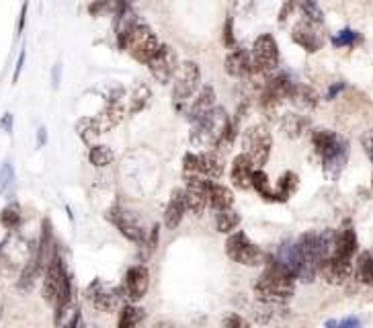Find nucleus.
Masks as SVG:
<instances>
[{"instance_id": "nucleus-31", "label": "nucleus", "mask_w": 373, "mask_h": 328, "mask_svg": "<svg viewBox=\"0 0 373 328\" xmlns=\"http://www.w3.org/2000/svg\"><path fill=\"white\" fill-rule=\"evenodd\" d=\"M21 205L19 203H8L4 209H2V214H0V224L6 228V230H14V228H19V224H21Z\"/></svg>"}, {"instance_id": "nucleus-11", "label": "nucleus", "mask_w": 373, "mask_h": 328, "mask_svg": "<svg viewBox=\"0 0 373 328\" xmlns=\"http://www.w3.org/2000/svg\"><path fill=\"white\" fill-rule=\"evenodd\" d=\"M150 72L156 81L160 84H166V82L172 81L177 68H179V58H177V52L170 48V45H160L158 52L152 56V60L148 62Z\"/></svg>"}, {"instance_id": "nucleus-23", "label": "nucleus", "mask_w": 373, "mask_h": 328, "mask_svg": "<svg viewBox=\"0 0 373 328\" xmlns=\"http://www.w3.org/2000/svg\"><path fill=\"white\" fill-rule=\"evenodd\" d=\"M210 205L216 212L232 207L234 205V193L220 183H210Z\"/></svg>"}, {"instance_id": "nucleus-33", "label": "nucleus", "mask_w": 373, "mask_h": 328, "mask_svg": "<svg viewBox=\"0 0 373 328\" xmlns=\"http://www.w3.org/2000/svg\"><path fill=\"white\" fill-rule=\"evenodd\" d=\"M88 161H90L92 166L103 168V166L113 163V152H111L109 146H92L90 152H88Z\"/></svg>"}, {"instance_id": "nucleus-36", "label": "nucleus", "mask_w": 373, "mask_h": 328, "mask_svg": "<svg viewBox=\"0 0 373 328\" xmlns=\"http://www.w3.org/2000/svg\"><path fill=\"white\" fill-rule=\"evenodd\" d=\"M183 174L185 178H195V176H201V156L199 154H193V152H187L185 158H183Z\"/></svg>"}, {"instance_id": "nucleus-27", "label": "nucleus", "mask_w": 373, "mask_h": 328, "mask_svg": "<svg viewBox=\"0 0 373 328\" xmlns=\"http://www.w3.org/2000/svg\"><path fill=\"white\" fill-rule=\"evenodd\" d=\"M298 174L296 172H285L281 178H279V185H277V191H275V201H288L294 191L298 189Z\"/></svg>"}, {"instance_id": "nucleus-32", "label": "nucleus", "mask_w": 373, "mask_h": 328, "mask_svg": "<svg viewBox=\"0 0 373 328\" xmlns=\"http://www.w3.org/2000/svg\"><path fill=\"white\" fill-rule=\"evenodd\" d=\"M144 320V310L138 306H123L121 316H119V327L121 328H132L138 327Z\"/></svg>"}, {"instance_id": "nucleus-34", "label": "nucleus", "mask_w": 373, "mask_h": 328, "mask_svg": "<svg viewBox=\"0 0 373 328\" xmlns=\"http://www.w3.org/2000/svg\"><path fill=\"white\" fill-rule=\"evenodd\" d=\"M298 4L301 6V12L305 14V19L314 25H320L324 21V12L322 8L318 6L316 0H298Z\"/></svg>"}, {"instance_id": "nucleus-47", "label": "nucleus", "mask_w": 373, "mask_h": 328, "mask_svg": "<svg viewBox=\"0 0 373 328\" xmlns=\"http://www.w3.org/2000/svg\"><path fill=\"white\" fill-rule=\"evenodd\" d=\"M339 327H359V320L357 318H349V320L339 322Z\"/></svg>"}, {"instance_id": "nucleus-28", "label": "nucleus", "mask_w": 373, "mask_h": 328, "mask_svg": "<svg viewBox=\"0 0 373 328\" xmlns=\"http://www.w3.org/2000/svg\"><path fill=\"white\" fill-rule=\"evenodd\" d=\"M281 127L290 138H299L303 134V130L308 127V119L298 113H290L281 119Z\"/></svg>"}, {"instance_id": "nucleus-46", "label": "nucleus", "mask_w": 373, "mask_h": 328, "mask_svg": "<svg viewBox=\"0 0 373 328\" xmlns=\"http://www.w3.org/2000/svg\"><path fill=\"white\" fill-rule=\"evenodd\" d=\"M0 125H2V127H4V130H6V132H8V134H10V130H12V117H10V115H8V113H6V115H4V119H2V123H0Z\"/></svg>"}, {"instance_id": "nucleus-43", "label": "nucleus", "mask_w": 373, "mask_h": 328, "mask_svg": "<svg viewBox=\"0 0 373 328\" xmlns=\"http://www.w3.org/2000/svg\"><path fill=\"white\" fill-rule=\"evenodd\" d=\"M224 327H232V328H244L248 327V322L244 320V318H240L238 314H232V316H228L224 320Z\"/></svg>"}, {"instance_id": "nucleus-37", "label": "nucleus", "mask_w": 373, "mask_h": 328, "mask_svg": "<svg viewBox=\"0 0 373 328\" xmlns=\"http://www.w3.org/2000/svg\"><path fill=\"white\" fill-rule=\"evenodd\" d=\"M12 185H14V170L10 163H4L0 168V193H8Z\"/></svg>"}, {"instance_id": "nucleus-3", "label": "nucleus", "mask_w": 373, "mask_h": 328, "mask_svg": "<svg viewBox=\"0 0 373 328\" xmlns=\"http://www.w3.org/2000/svg\"><path fill=\"white\" fill-rule=\"evenodd\" d=\"M230 125V117L222 107H214L205 117H201L199 121L193 123L191 130V144L195 148H203V150H216L224 138L225 130Z\"/></svg>"}, {"instance_id": "nucleus-4", "label": "nucleus", "mask_w": 373, "mask_h": 328, "mask_svg": "<svg viewBox=\"0 0 373 328\" xmlns=\"http://www.w3.org/2000/svg\"><path fill=\"white\" fill-rule=\"evenodd\" d=\"M119 48H121V50H128V54H130L134 60H138V62H142V64H148L150 60H152V56L158 52L160 41L156 39L154 31L150 29L146 23L138 21V23L125 33V37L119 41Z\"/></svg>"}, {"instance_id": "nucleus-9", "label": "nucleus", "mask_w": 373, "mask_h": 328, "mask_svg": "<svg viewBox=\"0 0 373 328\" xmlns=\"http://www.w3.org/2000/svg\"><path fill=\"white\" fill-rule=\"evenodd\" d=\"M109 220H111V224H113L128 240L138 243V245H142V243L146 240V228H144L142 220H140L134 212L115 205V207L109 212Z\"/></svg>"}, {"instance_id": "nucleus-2", "label": "nucleus", "mask_w": 373, "mask_h": 328, "mask_svg": "<svg viewBox=\"0 0 373 328\" xmlns=\"http://www.w3.org/2000/svg\"><path fill=\"white\" fill-rule=\"evenodd\" d=\"M43 298L56 306V322H62V316L66 314L70 302H72V283L66 273V267L58 254L48 263L46 275H43Z\"/></svg>"}, {"instance_id": "nucleus-48", "label": "nucleus", "mask_w": 373, "mask_h": 328, "mask_svg": "<svg viewBox=\"0 0 373 328\" xmlns=\"http://www.w3.org/2000/svg\"><path fill=\"white\" fill-rule=\"evenodd\" d=\"M60 81V66H56V70H54V84H58Z\"/></svg>"}, {"instance_id": "nucleus-16", "label": "nucleus", "mask_w": 373, "mask_h": 328, "mask_svg": "<svg viewBox=\"0 0 373 328\" xmlns=\"http://www.w3.org/2000/svg\"><path fill=\"white\" fill-rule=\"evenodd\" d=\"M150 285V273L144 265H136L128 271L125 275V291H128V298L132 302H140L144 300V296L148 294Z\"/></svg>"}, {"instance_id": "nucleus-5", "label": "nucleus", "mask_w": 373, "mask_h": 328, "mask_svg": "<svg viewBox=\"0 0 373 328\" xmlns=\"http://www.w3.org/2000/svg\"><path fill=\"white\" fill-rule=\"evenodd\" d=\"M225 254L234 263L244 265V267H261L267 263V252L254 243H250L244 232H236V230L230 232L225 240Z\"/></svg>"}, {"instance_id": "nucleus-30", "label": "nucleus", "mask_w": 373, "mask_h": 328, "mask_svg": "<svg viewBox=\"0 0 373 328\" xmlns=\"http://www.w3.org/2000/svg\"><path fill=\"white\" fill-rule=\"evenodd\" d=\"M336 134L334 132H330V130H316L314 134H312V144H314V150L322 156L334 142H336Z\"/></svg>"}, {"instance_id": "nucleus-44", "label": "nucleus", "mask_w": 373, "mask_h": 328, "mask_svg": "<svg viewBox=\"0 0 373 328\" xmlns=\"http://www.w3.org/2000/svg\"><path fill=\"white\" fill-rule=\"evenodd\" d=\"M361 142H363V146H365V152H367V156L372 158V163H373V132L365 134Z\"/></svg>"}, {"instance_id": "nucleus-41", "label": "nucleus", "mask_w": 373, "mask_h": 328, "mask_svg": "<svg viewBox=\"0 0 373 328\" xmlns=\"http://www.w3.org/2000/svg\"><path fill=\"white\" fill-rule=\"evenodd\" d=\"M296 6H298V0H283V6H281V10H279V23L283 25L285 21H288V17L296 10Z\"/></svg>"}, {"instance_id": "nucleus-40", "label": "nucleus", "mask_w": 373, "mask_h": 328, "mask_svg": "<svg viewBox=\"0 0 373 328\" xmlns=\"http://www.w3.org/2000/svg\"><path fill=\"white\" fill-rule=\"evenodd\" d=\"M256 6V0H236L234 2V10L240 14V17H250L252 10Z\"/></svg>"}, {"instance_id": "nucleus-49", "label": "nucleus", "mask_w": 373, "mask_h": 328, "mask_svg": "<svg viewBox=\"0 0 373 328\" xmlns=\"http://www.w3.org/2000/svg\"><path fill=\"white\" fill-rule=\"evenodd\" d=\"M43 142H46V130L41 127V130H39V144H43Z\"/></svg>"}, {"instance_id": "nucleus-25", "label": "nucleus", "mask_w": 373, "mask_h": 328, "mask_svg": "<svg viewBox=\"0 0 373 328\" xmlns=\"http://www.w3.org/2000/svg\"><path fill=\"white\" fill-rule=\"evenodd\" d=\"M216 226L220 232L224 234H230L234 232L238 226H240V214L234 209V207H225V209H220L218 216H216Z\"/></svg>"}, {"instance_id": "nucleus-19", "label": "nucleus", "mask_w": 373, "mask_h": 328, "mask_svg": "<svg viewBox=\"0 0 373 328\" xmlns=\"http://www.w3.org/2000/svg\"><path fill=\"white\" fill-rule=\"evenodd\" d=\"M187 212V203H185V193L181 189L172 191L170 201L164 209V226L166 230H177L179 224L183 222V216Z\"/></svg>"}, {"instance_id": "nucleus-6", "label": "nucleus", "mask_w": 373, "mask_h": 328, "mask_svg": "<svg viewBox=\"0 0 373 328\" xmlns=\"http://www.w3.org/2000/svg\"><path fill=\"white\" fill-rule=\"evenodd\" d=\"M273 148V136L265 125H252L242 136V152L250 158L254 168H263Z\"/></svg>"}, {"instance_id": "nucleus-29", "label": "nucleus", "mask_w": 373, "mask_h": 328, "mask_svg": "<svg viewBox=\"0 0 373 328\" xmlns=\"http://www.w3.org/2000/svg\"><path fill=\"white\" fill-rule=\"evenodd\" d=\"M250 187H252L263 199H273V201H275V191H273L271 185H269V176H267L261 168H254Z\"/></svg>"}, {"instance_id": "nucleus-13", "label": "nucleus", "mask_w": 373, "mask_h": 328, "mask_svg": "<svg viewBox=\"0 0 373 328\" xmlns=\"http://www.w3.org/2000/svg\"><path fill=\"white\" fill-rule=\"evenodd\" d=\"M318 271L322 273V277L332 283V285H341L345 283L351 273H353V265H351V258H343V256H336V254H330L326 258L320 260V267Z\"/></svg>"}, {"instance_id": "nucleus-21", "label": "nucleus", "mask_w": 373, "mask_h": 328, "mask_svg": "<svg viewBox=\"0 0 373 328\" xmlns=\"http://www.w3.org/2000/svg\"><path fill=\"white\" fill-rule=\"evenodd\" d=\"M357 250V234L351 226H345L339 234H334V252L336 256L343 258H353Z\"/></svg>"}, {"instance_id": "nucleus-1", "label": "nucleus", "mask_w": 373, "mask_h": 328, "mask_svg": "<svg viewBox=\"0 0 373 328\" xmlns=\"http://www.w3.org/2000/svg\"><path fill=\"white\" fill-rule=\"evenodd\" d=\"M296 289V275L275 258L267 263L265 273L254 283V296L263 302L285 304Z\"/></svg>"}, {"instance_id": "nucleus-14", "label": "nucleus", "mask_w": 373, "mask_h": 328, "mask_svg": "<svg viewBox=\"0 0 373 328\" xmlns=\"http://www.w3.org/2000/svg\"><path fill=\"white\" fill-rule=\"evenodd\" d=\"M320 158H322V163H324V172H326L330 178H336V176L343 172L347 161H349V142H345V140L339 136L336 142H334Z\"/></svg>"}, {"instance_id": "nucleus-22", "label": "nucleus", "mask_w": 373, "mask_h": 328, "mask_svg": "<svg viewBox=\"0 0 373 328\" xmlns=\"http://www.w3.org/2000/svg\"><path fill=\"white\" fill-rule=\"evenodd\" d=\"M199 156H201V176L220 178L224 174V158H222V154L210 150V152L199 154Z\"/></svg>"}, {"instance_id": "nucleus-17", "label": "nucleus", "mask_w": 373, "mask_h": 328, "mask_svg": "<svg viewBox=\"0 0 373 328\" xmlns=\"http://www.w3.org/2000/svg\"><path fill=\"white\" fill-rule=\"evenodd\" d=\"M292 39L298 43L299 48H303L308 54H316V52L322 48V37H320V33L316 31V25L310 23L308 19H305V21H299L298 25L294 27Z\"/></svg>"}, {"instance_id": "nucleus-12", "label": "nucleus", "mask_w": 373, "mask_h": 328, "mask_svg": "<svg viewBox=\"0 0 373 328\" xmlns=\"http://www.w3.org/2000/svg\"><path fill=\"white\" fill-rule=\"evenodd\" d=\"M185 203L193 216H203L210 205V181H205L203 176L189 178L185 189Z\"/></svg>"}, {"instance_id": "nucleus-38", "label": "nucleus", "mask_w": 373, "mask_h": 328, "mask_svg": "<svg viewBox=\"0 0 373 328\" xmlns=\"http://www.w3.org/2000/svg\"><path fill=\"white\" fill-rule=\"evenodd\" d=\"M150 99V90L146 88V84H138V88L134 90V101H132V113L140 111Z\"/></svg>"}, {"instance_id": "nucleus-18", "label": "nucleus", "mask_w": 373, "mask_h": 328, "mask_svg": "<svg viewBox=\"0 0 373 328\" xmlns=\"http://www.w3.org/2000/svg\"><path fill=\"white\" fill-rule=\"evenodd\" d=\"M214 107H216V90H214V86L208 84V86H203V88L199 90L197 99L191 103V107H189V111H187V117H189L191 123H195V121H199L201 117H205Z\"/></svg>"}, {"instance_id": "nucleus-26", "label": "nucleus", "mask_w": 373, "mask_h": 328, "mask_svg": "<svg viewBox=\"0 0 373 328\" xmlns=\"http://www.w3.org/2000/svg\"><path fill=\"white\" fill-rule=\"evenodd\" d=\"M76 134H78V138H80L84 144H90V142L101 134V127H99L97 117H82V119L76 123Z\"/></svg>"}, {"instance_id": "nucleus-35", "label": "nucleus", "mask_w": 373, "mask_h": 328, "mask_svg": "<svg viewBox=\"0 0 373 328\" xmlns=\"http://www.w3.org/2000/svg\"><path fill=\"white\" fill-rule=\"evenodd\" d=\"M357 275L363 283L373 285V256L370 252H363L357 260Z\"/></svg>"}, {"instance_id": "nucleus-20", "label": "nucleus", "mask_w": 373, "mask_h": 328, "mask_svg": "<svg viewBox=\"0 0 373 328\" xmlns=\"http://www.w3.org/2000/svg\"><path fill=\"white\" fill-rule=\"evenodd\" d=\"M252 172H254V164L250 163V158H248L244 152L238 154V156L232 161V172H230V176H232V183H234L238 189H242V191L250 189Z\"/></svg>"}, {"instance_id": "nucleus-15", "label": "nucleus", "mask_w": 373, "mask_h": 328, "mask_svg": "<svg viewBox=\"0 0 373 328\" xmlns=\"http://www.w3.org/2000/svg\"><path fill=\"white\" fill-rule=\"evenodd\" d=\"M224 70L228 76L234 79H248L254 70L250 52L244 48H232L224 60Z\"/></svg>"}, {"instance_id": "nucleus-24", "label": "nucleus", "mask_w": 373, "mask_h": 328, "mask_svg": "<svg viewBox=\"0 0 373 328\" xmlns=\"http://www.w3.org/2000/svg\"><path fill=\"white\" fill-rule=\"evenodd\" d=\"M290 99H292L294 105H298L299 109H314V107L318 105V94H316V90H312V88L305 86V84H296L294 90H292V94H290Z\"/></svg>"}, {"instance_id": "nucleus-7", "label": "nucleus", "mask_w": 373, "mask_h": 328, "mask_svg": "<svg viewBox=\"0 0 373 328\" xmlns=\"http://www.w3.org/2000/svg\"><path fill=\"white\" fill-rule=\"evenodd\" d=\"M250 58L256 70L261 72H271L279 66V45L271 33H263L254 39Z\"/></svg>"}, {"instance_id": "nucleus-8", "label": "nucleus", "mask_w": 373, "mask_h": 328, "mask_svg": "<svg viewBox=\"0 0 373 328\" xmlns=\"http://www.w3.org/2000/svg\"><path fill=\"white\" fill-rule=\"evenodd\" d=\"M201 82V70L195 62H183L179 64L174 76H172V99L177 103L187 101L191 94H195V90L199 88Z\"/></svg>"}, {"instance_id": "nucleus-42", "label": "nucleus", "mask_w": 373, "mask_h": 328, "mask_svg": "<svg viewBox=\"0 0 373 328\" xmlns=\"http://www.w3.org/2000/svg\"><path fill=\"white\" fill-rule=\"evenodd\" d=\"M234 23H232V17H228L225 19V27H224V43H225V48H234Z\"/></svg>"}, {"instance_id": "nucleus-39", "label": "nucleus", "mask_w": 373, "mask_h": 328, "mask_svg": "<svg viewBox=\"0 0 373 328\" xmlns=\"http://www.w3.org/2000/svg\"><path fill=\"white\" fill-rule=\"evenodd\" d=\"M355 39H357V33H355V31L343 29L341 33H336V35L332 37V43H334L336 48H347V45H353Z\"/></svg>"}, {"instance_id": "nucleus-10", "label": "nucleus", "mask_w": 373, "mask_h": 328, "mask_svg": "<svg viewBox=\"0 0 373 328\" xmlns=\"http://www.w3.org/2000/svg\"><path fill=\"white\" fill-rule=\"evenodd\" d=\"M86 300L101 312H115L121 306V289L111 287L97 279L86 289Z\"/></svg>"}, {"instance_id": "nucleus-45", "label": "nucleus", "mask_w": 373, "mask_h": 328, "mask_svg": "<svg viewBox=\"0 0 373 328\" xmlns=\"http://www.w3.org/2000/svg\"><path fill=\"white\" fill-rule=\"evenodd\" d=\"M343 88H345V84H343V82H339V84H334V86L328 90V94H326V96H328V99H334V96H336Z\"/></svg>"}]
</instances>
